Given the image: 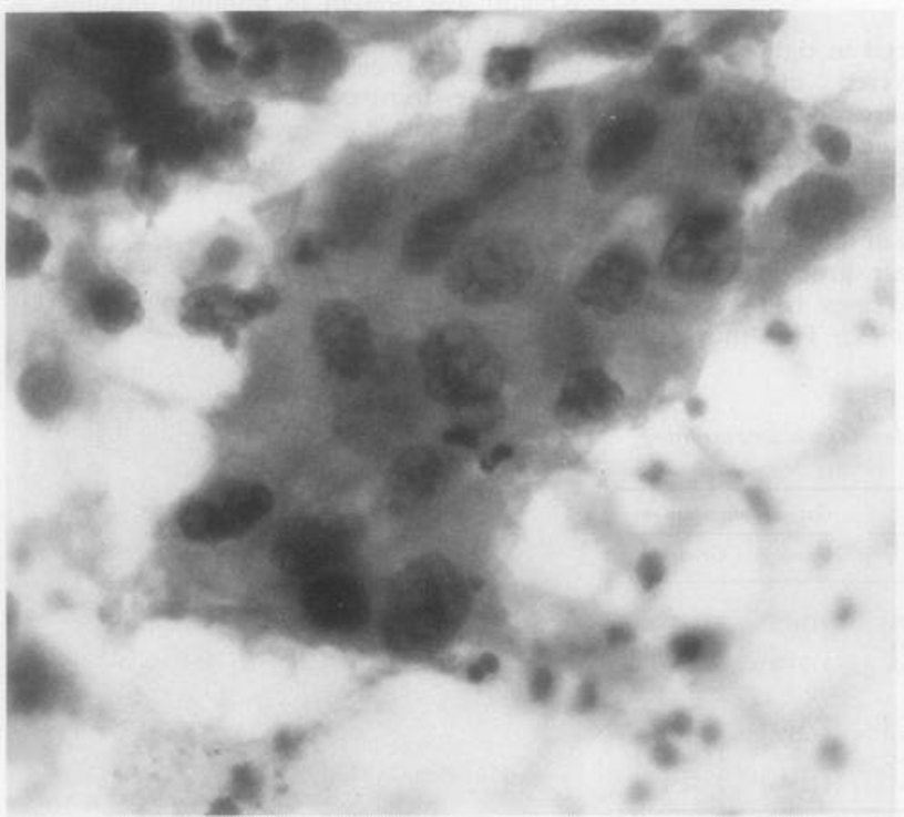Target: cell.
Instances as JSON below:
<instances>
[{"instance_id": "7bdbcfd3", "label": "cell", "mask_w": 904, "mask_h": 817, "mask_svg": "<svg viewBox=\"0 0 904 817\" xmlns=\"http://www.w3.org/2000/svg\"><path fill=\"white\" fill-rule=\"evenodd\" d=\"M500 668V662L493 654H485L468 668L469 682L483 683L489 676H493L494 672Z\"/></svg>"}, {"instance_id": "836d02e7", "label": "cell", "mask_w": 904, "mask_h": 817, "mask_svg": "<svg viewBox=\"0 0 904 817\" xmlns=\"http://www.w3.org/2000/svg\"><path fill=\"white\" fill-rule=\"evenodd\" d=\"M280 61V50H278L275 42H271V44H264L257 50H253L242 62V71L249 79H261V76L271 75L273 71H277Z\"/></svg>"}, {"instance_id": "b9f144b4", "label": "cell", "mask_w": 904, "mask_h": 817, "mask_svg": "<svg viewBox=\"0 0 904 817\" xmlns=\"http://www.w3.org/2000/svg\"><path fill=\"white\" fill-rule=\"evenodd\" d=\"M233 785L238 797H253L257 793L258 779L251 768L244 765L233 773Z\"/></svg>"}, {"instance_id": "1f68e13d", "label": "cell", "mask_w": 904, "mask_h": 817, "mask_svg": "<svg viewBox=\"0 0 904 817\" xmlns=\"http://www.w3.org/2000/svg\"><path fill=\"white\" fill-rule=\"evenodd\" d=\"M278 304H280V296L271 286H258L249 292H237L238 312L246 324L275 312Z\"/></svg>"}, {"instance_id": "e575fe53", "label": "cell", "mask_w": 904, "mask_h": 817, "mask_svg": "<svg viewBox=\"0 0 904 817\" xmlns=\"http://www.w3.org/2000/svg\"><path fill=\"white\" fill-rule=\"evenodd\" d=\"M329 242H327L326 236L322 235H315V233H309V235H304L301 238H298L297 244L292 246V262L297 264V266H317L320 262L326 258L327 249H329Z\"/></svg>"}, {"instance_id": "f5cc1de1", "label": "cell", "mask_w": 904, "mask_h": 817, "mask_svg": "<svg viewBox=\"0 0 904 817\" xmlns=\"http://www.w3.org/2000/svg\"><path fill=\"white\" fill-rule=\"evenodd\" d=\"M747 494H749L750 503H752L753 509H756V514L764 518V520H769V503H767V500H764L763 494H761L759 491H749Z\"/></svg>"}, {"instance_id": "7a4b0ae2", "label": "cell", "mask_w": 904, "mask_h": 817, "mask_svg": "<svg viewBox=\"0 0 904 817\" xmlns=\"http://www.w3.org/2000/svg\"><path fill=\"white\" fill-rule=\"evenodd\" d=\"M422 367L429 395L454 409L496 401L502 389V358L485 336L462 324L440 327L428 336Z\"/></svg>"}, {"instance_id": "7dc6e473", "label": "cell", "mask_w": 904, "mask_h": 817, "mask_svg": "<svg viewBox=\"0 0 904 817\" xmlns=\"http://www.w3.org/2000/svg\"><path fill=\"white\" fill-rule=\"evenodd\" d=\"M733 173L738 176L739 181L750 182L758 176V161L753 159V156H744L741 161L736 162L732 164Z\"/></svg>"}, {"instance_id": "ee69618b", "label": "cell", "mask_w": 904, "mask_h": 817, "mask_svg": "<svg viewBox=\"0 0 904 817\" xmlns=\"http://www.w3.org/2000/svg\"><path fill=\"white\" fill-rule=\"evenodd\" d=\"M554 691V676L547 668H540L531 683V694L536 702H547Z\"/></svg>"}, {"instance_id": "680465c9", "label": "cell", "mask_w": 904, "mask_h": 817, "mask_svg": "<svg viewBox=\"0 0 904 817\" xmlns=\"http://www.w3.org/2000/svg\"><path fill=\"white\" fill-rule=\"evenodd\" d=\"M850 614H852V609L850 607L841 609L840 616H838V620H840L841 623L849 622Z\"/></svg>"}, {"instance_id": "d590c367", "label": "cell", "mask_w": 904, "mask_h": 817, "mask_svg": "<svg viewBox=\"0 0 904 817\" xmlns=\"http://www.w3.org/2000/svg\"><path fill=\"white\" fill-rule=\"evenodd\" d=\"M229 21L237 33L249 39L267 35L277 24L269 13H233Z\"/></svg>"}, {"instance_id": "603a6c76", "label": "cell", "mask_w": 904, "mask_h": 817, "mask_svg": "<svg viewBox=\"0 0 904 817\" xmlns=\"http://www.w3.org/2000/svg\"><path fill=\"white\" fill-rule=\"evenodd\" d=\"M73 384L64 369L37 364L22 372L17 397L31 417L48 420L59 415L71 400Z\"/></svg>"}, {"instance_id": "83f0119b", "label": "cell", "mask_w": 904, "mask_h": 817, "mask_svg": "<svg viewBox=\"0 0 904 817\" xmlns=\"http://www.w3.org/2000/svg\"><path fill=\"white\" fill-rule=\"evenodd\" d=\"M192 45L201 64L213 73L232 70L237 64V53L224 42L222 28L215 21H204L196 25Z\"/></svg>"}, {"instance_id": "74e56055", "label": "cell", "mask_w": 904, "mask_h": 817, "mask_svg": "<svg viewBox=\"0 0 904 817\" xmlns=\"http://www.w3.org/2000/svg\"><path fill=\"white\" fill-rule=\"evenodd\" d=\"M638 578L645 591H653L664 582L665 563L656 552H648L638 563Z\"/></svg>"}, {"instance_id": "3957f363", "label": "cell", "mask_w": 904, "mask_h": 817, "mask_svg": "<svg viewBox=\"0 0 904 817\" xmlns=\"http://www.w3.org/2000/svg\"><path fill=\"white\" fill-rule=\"evenodd\" d=\"M738 215L709 206L685 216L665 247L668 275L690 284H723L739 266Z\"/></svg>"}, {"instance_id": "6da1fadb", "label": "cell", "mask_w": 904, "mask_h": 817, "mask_svg": "<svg viewBox=\"0 0 904 817\" xmlns=\"http://www.w3.org/2000/svg\"><path fill=\"white\" fill-rule=\"evenodd\" d=\"M469 611V585L442 558H425L392 582L383 636L400 654H425L448 645Z\"/></svg>"}, {"instance_id": "484cf974", "label": "cell", "mask_w": 904, "mask_h": 817, "mask_svg": "<svg viewBox=\"0 0 904 817\" xmlns=\"http://www.w3.org/2000/svg\"><path fill=\"white\" fill-rule=\"evenodd\" d=\"M654 76L674 95H689L703 84L705 71L692 51L668 45L659 51L653 64Z\"/></svg>"}, {"instance_id": "c3c4849f", "label": "cell", "mask_w": 904, "mask_h": 817, "mask_svg": "<svg viewBox=\"0 0 904 817\" xmlns=\"http://www.w3.org/2000/svg\"><path fill=\"white\" fill-rule=\"evenodd\" d=\"M596 705H598V691H596V685L588 682L583 683L582 688H579L578 711L588 713V711H593Z\"/></svg>"}, {"instance_id": "4dcf8cb0", "label": "cell", "mask_w": 904, "mask_h": 817, "mask_svg": "<svg viewBox=\"0 0 904 817\" xmlns=\"http://www.w3.org/2000/svg\"><path fill=\"white\" fill-rule=\"evenodd\" d=\"M812 141L819 153L835 166L849 161L850 153H852V142L849 135L840 127L830 126V124H819L812 133Z\"/></svg>"}, {"instance_id": "f35d334b", "label": "cell", "mask_w": 904, "mask_h": 817, "mask_svg": "<svg viewBox=\"0 0 904 817\" xmlns=\"http://www.w3.org/2000/svg\"><path fill=\"white\" fill-rule=\"evenodd\" d=\"M238 253H240V249H238L237 242L232 241V238H218L209 247L207 261L216 269H226V267H232L237 262Z\"/></svg>"}, {"instance_id": "d4e9b609", "label": "cell", "mask_w": 904, "mask_h": 817, "mask_svg": "<svg viewBox=\"0 0 904 817\" xmlns=\"http://www.w3.org/2000/svg\"><path fill=\"white\" fill-rule=\"evenodd\" d=\"M50 236L41 224L10 215L6 224V272L13 278L35 275L50 253Z\"/></svg>"}, {"instance_id": "7402d4cb", "label": "cell", "mask_w": 904, "mask_h": 817, "mask_svg": "<svg viewBox=\"0 0 904 817\" xmlns=\"http://www.w3.org/2000/svg\"><path fill=\"white\" fill-rule=\"evenodd\" d=\"M445 480L442 458L431 449H412L398 458L391 471L392 498L398 505L422 502Z\"/></svg>"}, {"instance_id": "bcb514c9", "label": "cell", "mask_w": 904, "mask_h": 817, "mask_svg": "<svg viewBox=\"0 0 904 817\" xmlns=\"http://www.w3.org/2000/svg\"><path fill=\"white\" fill-rule=\"evenodd\" d=\"M508 458H513V447L508 446H497L494 447L493 451L489 452L487 457L483 458L482 466L483 471H494L496 467L502 466L503 461H507Z\"/></svg>"}, {"instance_id": "681fc988", "label": "cell", "mask_w": 904, "mask_h": 817, "mask_svg": "<svg viewBox=\"0 0 904 817\" xmlns=\"http://www.w3.org/2000/svg\"><path fill=\"white\" fill-rule=\"evenodd\" d=\"M690 728H692V719H690L689 714H674V716L668 719V731H670V733L684 736V734L690 733Z\"/></svg>"}, {"instance_id": "6f0895ef", "label": "cell", "mask_w": 904, "mask_h": 817, "mask_svg": "<svg viewBox=\"0 0 904 817\" xmlns=\"http://www.w3.org/2000/svg\"><path fill=\"white\" fill-rule=\"evenodd\" d=\"M687 409H689L692 417H701L705 412V404L699 400V398H692V400H689V404H687Z\"/></svg>"}, {"instance_id": "cb8c5ba5", "label": "cell", "mask_w": 904, "mask_h": 817, "mask_svg": "<svg viewBox=\"0 0 904 817\" xmlns=\"http://www.w3.org/2000/svg\"><path fill=\"white\" fill-rule=\"evenodd\" d=\"M661 35V24L654 16H625L590 31L587 42L594 51L610 57L641 55Z\"/></svg>"}, {"instance_id": "9c48e42d", "label": "cell", "mask_w": 904, "mask_h": 817, "mask_svg": "<svg viewBox=\"0 0 904 817\" xmlns=\"http://www.w3.org/2000/svg\"><path fill=\"white\" fill-rule=\"evenodd\" d=\"M857 196L838 176L809 175L790 193L784 216L799 236L824 238L843 229L854 216Z\"/></svg>"}, {"instance_id": "52a82bcc", "label": "cell", "mask_w": 904, "mask_h": 817, "mask_svg": "<svg viewBox=\"0 0 904 817\" xmlns=\"http://www.w3.org/2000/svg\"><path fill=\"white\" fill-rule=\"evenodd\" d=\"M357 540V527L342 518H298L278 532L275 560L287 574L312 580L338 571Z\"/></svg>"}, {"instance_id": "f6af8a7d", "label": "cell", "mask_w": 904, "mask_h": 817, "mask_svg": "<svg viewBox=\"0 0 904 817\" xmlns=\"http://www.w3.org/2000/svg\"><path fill=\"white\" fill-rule=\"evenodd\" d=\"M767 338L779 346H790L794 341L795 335L784 321H772L767 327Z\"/></svg>"}, {"instance_id": "277c9868", "label": "cell", "mask_w": 904, "mask_h": 817, "mask_svg": "<svg viewBox=\"0 0 904 817\" xmlns=\"http://www.w3.org/2000/svg\"><path fill=\"white\" fill-rule=\"evenodd\" d=\"M533 258L522 241L487 235L469 244L449 272L452 295L473 306L508 300L527 286Z\"/></svg>"}, {"instance_id": "ab89813d", "label": "cell", "mask_w": 904, "mask_h": 817, "mask_svg": "<svg viewBox=\"0 0 904 817\" xmlns=\"http://www.w3.org/2000/svg\"><path fill=\"white\" fill-rule=\"evenodd\" d=\"M11 182H13V186H16L17 190H21L25 195H45L44 181H42L41 176L37 175V173H33L31 170H25V167H19V170L13 171Z\"/></svg>"}, {"instance_id": "4fadbf2b", "label": "cell", "mask_w": 904, "mask_h": 817, "mask_svg": "<svg viewBox=\"0 0 904 817\" xmlns=\"http://www.w3.org/2000/svg\"><path fill=\"white\" fill-rule=\"evenodd\" d=\"M389 196L391 187L382 175H362L343 187L323 231L329 246L342 249L360 246L383 221Z\"/></svg>"}, {"instance_id": "ba28073f", "label": "cell", "mask_w": 904, "mask_h": 817, "mask_svg": "<svg viewBox=\"0 0 904 817\" xmlns=\"http://www.w3.org/2000/svg\"><path fill=\"white\" fill-rule=\"evenodd\" d=\"M315 340L327 366L347 380L366 375L374 360L369 320L351 302L329 300L318 307Z\"/></svg>"}, {"instance_id": "8fae6325", "label": "cell", "mask_w": 904, "mask_h": 817, "mask_svg": "<svg viewBox=\"0 0 904 817\" xmlns=\"http://www.w3.org/2000/svg\"><path fill=\"white\" fill-rule=\"evenodd\" d=\"M696 133L707 155L732 166L752 156V147L763 133V116L741 96H719L699 113Z\"/></svg>"}, {"instance_id": "d6986e66", "label": "cell", "mask_w": 904, "mask_h": 817, "mask_svg": "<svg viewBox=\"0 0 904 817\" xmlns=\"http://www.w3.org/2000/svg\"><path fill=\"white\" fill-rule=\"evenodd\" d=\"M155 153L158 164L189 166L201 159L207 147H213V122L196 111L186 110L162 121L155 142L146 144Z\"/></svg>"}, {"instance_id": "816d5d0a", "label": "cell", "mask_w": 904, "mask_h": 817, "mask_svg": "<svg viewBox=\"0 0 904 817\" xmlns=\"http://www.w3.org/2000/svg\"><path fill=\"white\" fill-rule=\"evenodd\" d=\"M634 632L628 625H614L608 629L607 640L614 645H622V643L633 642Z\"/></svg>"}, {"instance_id": "f1b7e54d", "label": "cell", "mask_w": 904, "mask_h": 817, "mask_svg": "<svg viewBox=\"0 0 904 817\" xmlns=\"http://www.w3.org/2000/svg\"><path fill=\"white\" fill-rule=\"evenodd\" d=\"M255 121H257V113L253 110L251 104L235 102L229 105L218 122H213V147L224 155L238 150Z\"/></svg>"}, {"instance_id": "f546056e", "label": "cell", "mask_w": 904, "mask_h": 817, "mask_svg": "<svg viewBox=\"0 0 904 817\" xmlns=\"http://www.w3.org/2000/svg\"><path fill=\"white\" fill-rule=\"evenodd\" d=\"M520 178H522V175L517 173L513 162L508 161L505 153H502L485 167L482 176H480V195L485 196V198H493L503 191L511 190Z\"/></svg>"}, {"instance_id": "e0dca14e", "label": "cell", "mask_w": 904, "mask_h": 817, "mask_svg": "<svg viewBox=\"0 0 904 817\" xmlns=\"http://www.w3.org/2000/svg\"><path fill=\"white\" fill-rule=\"evenodd\" d=\"M182 326L196 335L218 336L224 346H237L238 327L242 320L237 306V292L226 286H209L196 289L182 302Z\"/></svg>"}, {"instance_id": "ac0fdd59", "label": "cell", "mask_w": 904, "mask_h": 817, "mask_svg": "<svg viewBox=\"0 0 904 817\" xmlns=\"http://www.w3.org/2000/svg\"><path fill=\"white\" fill-rule=\"evenodd\" d=\"M45 170L65 195H84L101 182L104 166L96 151L76 135L61 133L45 147Z\"/></svg>"}, {"instance_id": "8992f818", "label": "cell", "mask_w": 904, "mask_h": 817, "mask_svg": "<svg viewBox=\"0 0 904 817\" xmlns=\"http://www.w3.org/2000/svg\"><path fill=\"white\" fill-rule=\"evenodd\" d=\"M273 494L261 483H229L189 500L178 514L182 534L198 543L237 538L271 511Z\"/></svg>"}, {"instance_id": "2e32d148", "label": "cell", "mask_w": 904, "mask_h": 817, "mask_svg": "<svg viewBox=\"0 0 904 817\" xmlns=\"http://www.w3.org/2000/svg\"><path fill=\"white\" fill-rule=\"evenodd\" d=\"M624 404L622 387L598 369L579 371L568 378L556 401V417L563 426L599 423L613 417Z\"/></svg>"}, {"instance_id": "f907efd6", "label": "cell", "mask_w": 904, "mask_h": 817, "mask_svg": "<svg viewBox=\"0 0 904 817\" xmlns=\"http://www.w3.org/2000/svg\"><path fill=\"white\" fill-rule=\"evenodd\" d=\"M654 756H656V762H658V765H661V767H674V765L678 763V753H676L670 745H667V743L658 745L656 750H654Z\"/></svg>"}, {"instance_id": "7c38bea8", "label": "cell", "mask_w": 904, "mask_h": 817, "mask_svg": "<svg viewBox=\"0 0 904 817\" xmlns=\"http://www.w3.org/2000/svg\"><path fill=\"white\" fill-rule=\"evenodd\" d=\"M474 202L448 201L422 213L405 235L402 247L403 267L412 275H428L448 258L463 231L473 222Z\"/></svg>"}, {"instance_id": "ffe728a7", "label": "cell", "mask_w": 904, "mask_h": 817, "mask_svg": "<svg viewBox=\"0 0 904 817\" xmlns=\"http://www.w3.org/2000/svg\"><path fill=\"white\" fill-rule=\"evenodd\" d=\"M281 57L307 73L332 70L340 59V42L335 31L322 22H298L280 31L277 42Z\"/></svg>"}, {"instance_id": "8d00e7d4", "label": "cell", "mask_w": 904, "mask_h": 817, "mask_svg": "<svg viewBox=\"0 0 904 817\" xmlns=\"http://www.w3.org/2000/svg\"><path fill=\"white\" fill-rule=\"evenodd\" d=\"M670 651L678 665H690V663L698 662L701 656L703 640L698 634H679L670 643Z\"/></svg>"}, {"instance_id": "5b68a950", "label": "cell", "mask_w": 904, "mask_h": 817, "mask_svg": "<svg viewBox=\"0 0 904 817\" xmlns=\"http://www.w3.org/2000/svg\"><path fill=\"white\" fill-rule=\"evenodd\" d=\"M658 115L647 105H624L610 113L594 133L588 150V178L610 190L633 175L658 139Z\"/></svg>"}, {"instance_id": "44dd1931", "label": "cell", "mask_w": 904, "mask_h": 817, "mask_svg": "<svg viewBox=\"0 0 904 817\" xmlns=\"http://www.w3.org/2000/svg\"><path fill=\"white\" fill-rule=\"evenodd\" d=\"M88 312L95 326L110 335L126 331L144 316L135 287L119 276H106L90 287Z\"/></svg>"}, {"instance_id": "30bf717a", "label": "cell", "mask_w": 904, "mask_h": 817, "mask_svg": "<svg viewBox=\"0 0 904 817\" xmlns=\"http://www.w3.org/2000/svg\"><path fill=\"white\" fill-rule=\"evenodd\" d=\"M647 284L644 258L627 247L599 255L582 276L576 296L585 306L607 315H619L641 298Z\"/></svg>"}, {"instance_id": "60d3db41", "label": "cell", "mask_w": 904, "mask_h": 817, "mask_svg": "<svg viewBox=\"0 0 904 817\" xmlns=\"http://www.w3.org/2000/svg\"><path fill=\"white\" fill-rule=\"evenodd\" d=\"M443 441L449 446L463 447V449H474L477 447L476 429L473 426H454L443 432Z\"/></svg>"}, {"instance_id": "4316f807", "label": "cell", "mask_w": 904, "mask_h": 817, "mask_svg": "<svg viewBox=\"0 0 904 817\" xmlns=\"http://www.w3.org/2000/svg\"><path fill=\"white\" fill-rule=\"evenodd\" d=\"M534 51L528 45H497L487 57L485 79L497 90H511L527 81Z\"/></svg>"}, {"instance_id": "d6a6232c", "label": "cell", "mask_w": 904, "mask_h": 817, "mask_svg": "<svg viewBox=\"0 0 904 817\" xmlns=\"http://www.w3.org/2000/svg\"><path fill=\"white\" fill-rule=\"evenodd\" d=\"M6 116H8V121H6L8 144L19 146L30 133L31 127L30 105H28V99L22 95V91H10Z\"/></svg>"}, {"instance_id": "5bb4252c", "label": "cell", "mask_w": 904, "mask_h": 817, "mask_svg": "<svg viewBox=\"0 0 904 817\" xmlns=\"http://www.w3.org/2000/svg\"><path fill=\"white\" fill-rule=\"evenodd\" d=\"M301 605L312 625L326 632H352L369 616V598L357 578L332 571L307 580Z\"/></svg>"}, {"instance_id": "db71d44e", "label": "cell", "mask_w": 904, "mask_h": 817, "mask_svg": "<svg viewBox=\"0 0 904 817\" xmlns=\"http://www.w3.org/2000/svg\"><path fill=\"white\" fill-rule=\"evenodd\" d=\"M665 474V467L661 463H656V466L650 467L648 471L644 472V478L647 480L648 483H659L661 482V478Z\"/></svg>"}, {"instance_id": "9a60e30c", "label": "cell", "mask_w": 904, "mask_h": 817, "mask_svg": "<svg viewBox=\"0 0 904 817\" xmlns=\"http://www.w3.org/2000/svg\"><path fill=\"white\" fill-rule=\"evenodd\" d=\"M520 175H547L558 170L567 155V131L554 111L528 113L505 151Z\"/></svg>"}, {"instance_id": "11a10c76", "label": "cell", "mask_w": 904, "mask_h": 817, "mask_svg": "<svg viewBox=\"0 0 904 817\" xmlns=\"http://www.w3.org/2000/svg\"><path fill=\"white\" fill-rule=\"evenodd\" d=\"M292 743L295 737L291 734H280L277 739V750L281 754H289L292 750Z\"/></svg>"}, {"instance_id": "9f6ffc18", "label": "cell", "mask_w": 904, "mask_h": 817, "mask_svg": "<svg viewBox=\"0 0 904 817\" xmlns=\"http://www.w3.org/2000/svg\"><path fill=\"white\" fill-rule=\"evenodd\" d=\"M701 737H703L705 743L712 745V743L719 739V728L716 727V725H705V727L701 728Z\"/></svg>"}]
</instances>
